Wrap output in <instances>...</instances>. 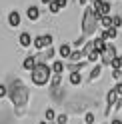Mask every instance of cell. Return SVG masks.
<instances>
[{
  "label": "cell",
  "mask_w": 122,
  "mask_h": 124,
  "mask_svg": "<svg viewBox=\"0 0 122 124\" xmlns=\"http://www.w3.org/2000/svg\"><path fill=\"white\" fill-rule=\"evenodd\" d=\"M8 98L14 108H24L28 104V98H30V90L26 84H22V80H14V84L8 88Z\"/></svg>",
  "instance_id": "6da1fadb"
},
{
  "label": "cell",
  "mask_w": 122,
  "mask_h": 124,
  "mask_svg": "<svg viewBox=\"0 0 122 124\" xmlns=\"http://www.w3.org/2000/svg\"><path fill=\"white\" fill-rule=\"evenodd\" d=\"M50 78H52V66L48 62H38L34 66V70L30 72V82H32L34 86H38V88L46 86L50 82Z\"/></svg>",
  "instance_id": "7a4b0ae2"
},
{
  "label": "cell",
  "mask_w": 122,
  "mask_h": 124,
  "mask_svg": "<svg viewBox=\"0 0 122 124\" xmlns=\"http://www.w3.org/2000/svg\"><path fill=\"white\" fill-rule=\"evenodd\" d=\"M98 24H100V16L96 14V10L92 8V6H88V8L84 10V14H82V34L84 36L94 34Z\"/></svg>",
  "instance_id": "3957f363"
},
{
  "label": "cell",
  "mask_w": 122,
  "mask_h": 124,
  "mask_svg": "<svg viewBox=\"0 0 122 124\" xmlns=\"http://www.w3.org/2000/svg\"><path fill=\"white\" fill-rule=\"evenodd\" d=\"M118 54H116V48H114V44H106V48L100 52V60H102V64L104 66H110L112 64V60L116 58Z\"/></svg>",
  "instance_id": "277c9868"
},
{
  "label": "cell",
  "mask_w": 122,
  "mask_h": 124,
  "mask_svg": "<svg viewBox=\"0 0 122 124\" xmlns=\"http://www.w3.org/2000/svg\"><path fill=\"white\" fill-rule=\"evenodd\" d=\"M32 44H34V48L38 52L44 50V48H48V46H52V34H40V36H36Z\"/></svg>",
  "instance_id": "5b68a950"
},
{
  "label": "cell",
  "mask_w": 122,
  "mask_h": 124,
  "mask_svg": "<svg viewBox=\"0 0 122 124\" xmlns=\"http://www.w3.org/2000/svg\"><path fill=\"white\" fill-rule=\"evenodd\" d=\"M92 8L96 10L98 16H106V14H110V8H112V4L110 2H104V0H94L92 2Z\"/></svg>",
  "instance_id": "8992f818"
},
{
  "label": "cell",
  "mask_w": 122,
  "mask_h": 124,
  "mask_svg": "<svg viewBox=\"0 0 122 124\" xmlns=\"http://www.w3.org/2000/svg\"><path fill=\"white\" fill-rule=\"evenodd\" d=\"M36 64H38V60H36V54H30V56H26V58H24V62H22V68H24L26 72H32Z\"/></svg>",
  "instance_id": "52a82bcc"
},
{
  "label": "cell",
  "mask_w": 122,
  "mask_h": 124,
  "mask_svg": "<svg viewBox=\"0 0 122 124\" xmlns=\"http://www.w3.org/2000/svg\"><path fill=\"white\" fill-rule=\"evenodd\" d=\"M20 22H22V18H20V12H18V10L8 12V26L18 28V26H20Z\"/></svg>",
  "instance_id": "ba28073f"
},
{
  "label": "cell",
  "mask_w": 122,
  "mask_h": 124,
  "mask_svg": "<svg viewBox=\"0 0 122 124\" xmlns=\"http://www.w3.org/2000/svg\"><path fill=\"white\" fill-rule=\"evenodd\" d=\"M32 42H34V38H32L30 32H22L18 36V44L22 46V48H30V44H32Z\"/></svg>",
  "instance_id": "9c48e42d"
},
{
  "label": "cell",
  "mask_w": 122,
  "mask_h": 124,
  "mask_svg": "<svg viewBox=\"0 0 122 124\" xmlns=\"http://www.w3.org/2000/svg\"><path fill=\"white\" fill-rule=\"evenodd\" d=\"M116 34H118V28L116 26H110V28H104L102 34H98V36H102L104 40H116Z\"/></svg>",
  "instance_id": "30bf717a"
},
{
  "label": "cell",
  "mask_w": 122,
  "mask_h": 124,
  "mask_svg": "<svg viewBox=\"0 0 122 124\" xmlns=\"http://www.w3.org/2000/svg\"><path fill=\"white\" fill-rule=\"evenodd\" d=\"M26 16L30 22H36L38 18H40V10H38V6H28L26 8Z\"/></svg>",
  "instance_id": "8fae6325"
},
{
  "label": "cell",
  "mask_w": 122,
  "mask_h": 124,
  "mask_svg": "<svg viewBox=\"0 0 122 124\" xmlns=\"http://www.w3.org/2000/svg\"><path fill=\"white\" fill-rule=\"evenodd\" d=\"M70 54H72V44H60V48H58V56L60 58H70Z\"/></svg>",
  "instance_id": "7c38bea8"
},
{
  "label": "cell",
  "mask_w": 122,
  "mask_h": 124,
  "mask_svg": "<svg viewBox=\"0 0 122 124\" xmlns=\"http://www.w3.org/2000/svg\"><path fill=\"white\" fill-rule=\"evenodd\" d=\"M50 66H52V74H62L64 68H66V64H64L62 60H54Z\"/></svg>",
  "instance_id": "4fadbf2b"
},
{
  "label": "cell",
  "mask_w": 122,
  "mask_h": 124,
  "mask_svg": "<svg viewBox=\"0 0 122 124\" xmlns=\"http://www.w3.org/2000/svg\"><path fill=\"white\" fill-rule=\"evenodd\" d=\"M60 84H62V74H52V78H50V90L60 88Z\"/></svg>",
  "instance_id": "5bb4252c"
},
{
  "label": "cell",
  "mask_w": 122,
  "mask_h": 124,
  "mask_svg": "<svg viewBox=\"0 0 122 124\" xmlns=\"http://www.w3.org/2000/svg\"><path fill=\"white\" fill-rule=\"evenodd\" d=\"M84 56H86V52L78 48V50H72V54H70V58H68V60H70V62H80Z\"/></svg>",
  "instance_id": "9a60e30c"
},
{
  "label": "cell",
  "mask_w": 122,
  "mask_h": 124,
  "mask_svg": "<svg viewBox=\"0 0 122 124\" xmlns=\"http://www.w3.org/2000/svg\"><path fill=\"white\" fill-rule=\"evenodd\" d=\"M68 82H70L72 86H80V84H82V74H80V72H70Z\"/></svg>",
  "instance_id": "2e32d148"
},
{
  "label": "cell",
  "mask_w": 122,
  "mask_h": 124,
  "mask_svg": "<svg viewBox=\"0 0 122 124\" xmlns=\"http://www.w3.org/2000/svg\"><path fill=\"white\" fill-rule=\"evenodd\" d=\"M102 74V66H94L92 70H90V76H88V82H94L96 78H100Z\"/></svg>",
  "instance_id": "e0dca14e"
},
{
  "label": "cell",
  "mask_w": 122,
  "mask_h": 124,
  "mask_svg": "<svg viewBox=\"0 0 122 124\" xmlns=\"http://www.w3.org/2000/svg\"><path fill=\"white\" fill-rule=\"evenodd\" d=\"M98 60H100V52H98V50H90L86 54V62H92V64H94V62H98Z\"/></svg>",
  "instance_id": "ac0fdd59"
},
{
  "label": "cell",
  "mask_w": 122,
  "mask_h": 124,
  "mask_svg": "<svg viewBox=\"0 0 122 124\" xmlns=\"http://www.w3.org/2000/svg\"><path fill=\"white\" fill-rule=\"evenodd\" d=\"M94 48L98 50V52H102L104 48H106V40L102 36H98V38H94Z\"/></svg>",
  "instance_id": "d6986e66"
},
{
  "label": "cell",
  "mask_w": 122,
  "mask_h": 124,
  "mask_svg": "<svg viewBox=\"0 0 122 124\" xmlns=\"http://www.w3.org/2000/svg\"><path fill=\"white\" fill-rule=\"evenodd\" d=\"M100 26H102V28H110V26H114V22H112V16H110V14H106V16L100 18Z\"/></svg>",
  "instance_id": "ffe728a7"
},
{
  "label": "cell",
  "mask_w": 122,
  "mask_h": 124,
  "mask_svg": "<svg viewBox=\"0 0 122 124\" xmlns=\"http://www.w3.org/2000/svg\"><path fill=\"white\" fill-rule=\"evenodd\" d=\"M56 112H54V108H46V110H44V118H46L48 122H52V120H56Z\"/></svg>",
  "instance_id": "44dd1931"
},
{
  "label": "cell",
  "mask_w": 122,
  "mask_h": 124,
  "mask_svg": "<svg viewBox=\"0 0 122 124\" xmlns=\"http://www.w3.org/2000/svg\"><path fill=\"white\" fill-rule=\"evenodd\" d=\"M48 10H50L52 14H58V12H60V10H62V8H60V4L56 2V0H52V2L48 4Z\"/></svg>",
  "instance_id": "7402d4cb"
},
{
  "label": "cell",
  "mask_w": 122,
  "mask_h": 124,
  "mask_svg": "<svg viewBox=\"0 0 122 124\" xmlns=\"http://www.w3.org/2000/svg\"><path fill=\"white\" fill-rule=\"evenodd\" d=\"M84 44H86V36L82 34L80 38H76V40H74V44H72V48H80V46H84Z\"/></svg>",
  "instance_id": "603a6c76"
},
{
  "label": "cell",
  "mask_w": 122,
  "mask_h": 124,
  "mask_svg": "<svg viewBox=\"0 0 122 124\" xmlns=\"http://www.w3.org/2000/svg\"><path fill=\"white\" fill-rule=\"evenodd\" d=\"M84 122H86V124H94V122H96L94 112H86V114H84Z\"/></svg>",
  "instance_id": "cb8c5ba5"
},
{
  "label": "cell",
  "mask_w": 122,
  "mask_h": 124,
  "mask_svg": "<svg viewBox=\"0 0 122 124\" xmlns=\"http://www.w3.org/2000/svg\"><path fill=\"white\" fill-rule=\"evenodd\" d=\"M68 120H70L68 114H58L56 116V124H68Z\"/></svg>",
  "instance_id": "d4e9b609"
},
{
  "label": "cell",
  "mask_w": 122,
  "mask_h": 124,
  "mask_svg": "<svg viewBox=\"0 0 122 124\" xmlns=\"http://www.w3.org/2000/svg\"><path fill=\"white\" fill-rule=\"evenodd\" d=\"M0 98H8V86L0 84Z\"/></svg>",
  "instance_id": "484cf974"
},
{
  "label": "cell",
  "mask_w": 122,
  "mask_h": 124,
  "mask_svg": "<svg viewBox=\"0 0 122 124\" xmlns=\"http://www.w3.org/2000/svg\"><path fill=\"white\" fill-rule=\"evenodd\" d=\"M112 22H114V26L118 28V26L122 24V18H120V16H112Z\"/></svg>",
  "instance_id": "4316f807"
},
{
  "label": "cell",
  "mask_w": 122,
  "mask_h": 124,
  "mask_svg": "<svg viewBox=\"0 0 122 124\" xmlns=\"http://www.w3.org/2000/svg\"><path fill=\"white\" fill-rule=\"evenodd\" d=\"M114 90H116V94H118V96H122V82H116Z\"/></svg>",
  "instance_id": "83f0119b"
},
{
  "label": "cell",
  "mask_w": 122,
  "mask_h": 124,
  "mask_svg": "<svg viewBox=\"0 0 122 124\" xmlns=\"http://www.w3.org/2000/svg\"><path fill=\"white\" fill-rule=\"evenodd\" d=\"M56 2L60 4V8H66V6H68V0H56Z\"/></svg>",
  "instance_id": "f1b7e54d"
},
{
  "label": "cell",
  "mask_w": 122,
  "mask_h": 124,
  "mask_svg": "<svg viewBox=\"0 0 122 124\" xmlns=\"http://www.w3.org/2000/svg\"><path fill=\"white\" fill-rule=\"evenodd\" d=\"M110 124H122V120H120V118H114V120H112Z\"/></svg>",
  "instance_id": "f546056e"
},
{
  "label": "cell",
  "mask_w": 122,
  "mask_h": 124,
  "mask_svg": "<svg viewBox=\"0 0 122 124\" xmlns=\"http://www.w3.org/2000/svg\"><path fill=\"white\" fill-rule=\"evenodd\" d=\"M116 60H118V68H122V54H120V56H118Z\"/></svg>",
  "instance_id": "4dcf8cb0"
},
{
  "label": "cell",
  "mask_w": 122,
  "mask_h": 124,
  "mask_svg": "<svg viewBox=\"0 0 122 124\" xmlns=\"http://www.w3.org/2000/svg\"><path fill=\"white\" fill-rule=\"evenodd\" d=\"M40 2H42V4H46V6H48V4L52 2V0H40Z\"/></svg>",
  "instance_id": "1f68e13d"
},
{
  "label": "cell",
  "mask_w": 122,
  "mask_h": 124,
  "mask_svg": "<svg viewBox=\"0 0 122 124\" xmlns=\"http://www.w3.org/2000/svg\"><path fill=\"white\" fill-rule=\"evenodd\" d=\"M38 124H52V122H48V120H42V122H38Z\"/></svg>",
  "instance_id": "d6a6232c"
},
{
  "label": "cell",
  "mask_w": 122,
  "mask_h": 124,
  "mask_svg": "<svg viewBox=\"0 0 122 124\" xmlns=\"http://www.w3.org/2000/svg\"><path fill=\"white\" fill-rule=\"evenodd\" d=\"M120 82H122V68H120Z\"/></svg>",
  "instance_id": "836d02e7"
},
{
  "label": "cell",
  "mask_w": 122,
  "mask_h": 124,
  "mask_svg": "<svg viewBox=\"0 0 122 124\" xmlns=\"http://www.w3.org/2000/svg\"><path fill=\"white\" fill-rule=\"evenodd\" d=\"M120 98H122V96H120Z\"/></svg>",
  "instance_id": "e575fe53"
}]
</instances>
